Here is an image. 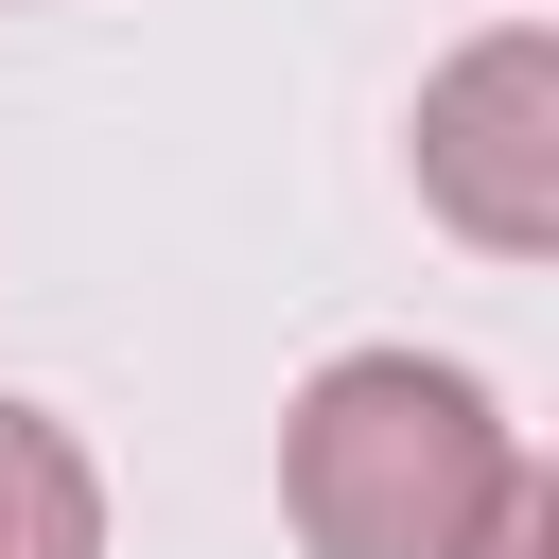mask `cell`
<instances>
[{
	"label": "cell",
	"mask_w": 559,
	"mask_h": 559,
	"mask_svg": "<svg viewBox=\"0 0 559 559\" xmlns=\"http://www.w3.org/2000/svg\"><path fill=\"white\" fill-rule=\"evenodd\" d=\"M524 419L454 349H332L280 402V507L314 559H472L524 507Z\"/></svg>",
	"instance_id": "6da1fadb"
},
{
	"label": "cell",
	"mask_w": 559,
	"mask_h": 559,
	"mask_svg": "<svg viewBox=\"0 0 559 559\" xmlns=\"http://www.w3.org/2000/svg\"><path fill=\"white\" fill-rule=\"evenodd\" d=\"M419 210L489 262L559 245V35L542 17H489L472 52L419 70Z\"/></svg>",
	"instance_id": "7a4b0ae2"
},
{
	"label": "cell",
	"mask_w": 559,
	"mask_h": 559,
	"mask_svg": "<svg viewBox=\"0 0 559 559\" xmlns=\"http://www.w3.org/2000/svg\"><path fill=\"white\" fill-rule=\"evenodd\" d=\"M0 559H105V472L52 402L0 384Z\"/></svg>",
	"instance_id": "3957f363"
}]
</instances>
